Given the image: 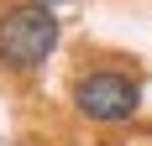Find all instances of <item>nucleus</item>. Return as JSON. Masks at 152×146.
Returning a JSON list of instances; mask_svg holds the SVG:
<instances>
[{
    "label": "nucleus",
    "instance_id": "7ed1b4c3",
    "mask_svg": "<svg viewBox=\"0 0 152 146\" xmlns=\"http://www.w3.org/2000/svg\"><path fill=\"white\" fill-rule=\"evenodd\" d=\"M31 5H47V11H63V5H74V0H31Z\"/></svg>",
    "mask_w": 152,
    "mask_h": 146
},
{
    "label": "nucleus",
    "instance_id": "f257e3e1",
    "mask_svg": "<svg viewBox=\"0 0 152 146\" xmlns=\"http://www.w3.org/2000/svg\"><path fill=\"white\" fill-rule=\"evenodd\" d=\"M63 47V21L47 5L31 0H11L0 5V73L11 78H31L53 63V52Z\"/></svg>",
    "mask_w": 152,
    "mask_h": 146
},
{
    "label": "nucleus",
    "instance_id": "f03ea898",
    "mask_svg": "<svg viewBox=\"0 0 152 146\" xmlns=\"http://www.w3.org/2000/svg\"><path fill=\"white\" fill-rule=\"evenodd\" d=\"M142 99H147V89L131 68H79L68 84V110L100 131L131 125L142 115Z\"/></svg>",
    "mask_w": 152,
    "mask_h": 146
}]
</instances>
